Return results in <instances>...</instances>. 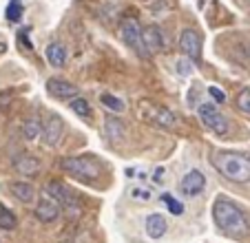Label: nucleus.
<instances>
[{
  "mask_svg": "<svg viewBox=\"0 0 250 243\" xmlns=\"http://www.w3.org/2000/svg\"><path fill=\"white\" fill-rule=\"evenodd\" d=\"M212 219L217 223L222 232L230 234V237H246L248 234V219L244 215V208L235 201L226 199V197H217L212 203Z\"/></svg>",
  "mask_w": 250,
  "mask_h": 243,
  "instance_id": "obj_1",
  "label": "nucleus"
},
{
  "mask_svg": "<svg viewBox=\"0 0 250 243\" xmlns=\"http://www.w3.org/2000/svg\"><path fill=\"white\" fill-rule=\"evenodd\" d=\"M212 166L230 182H250V155L246 153H217L212 157Z\"/></svg>",
  "mask_w": 250,
  "mask_h": 243,
  "instance_id": "obj_2",
  "label": "nucleus"
},
{
  "mask_svg": "<svg viewBox=\"0 0 250 243\" xmlns=\"http://www.w3.org/2000/svg\"><path fill=\"white\" fill-rule=\"evenodd\" d=\"M60 168L64 170V173L78 177V179H84V182H89V179H98L100 173H102V168H100V164H98V159L91 157V155L62 157L60 159Z\"/></svg>",
  "mask_w": 250,
  "mask_h": 243,
  "instance_id": "obj_3",
  "label": "nucleus"
},
{
  "mask_svg": "<svg viewBox=\"0 0 250 243\" xmlns=\"http://www.w3.org/2000/svg\"><path fill=\"white\" fill-rule=\"evenodd\" d=\"M44 195L51 197L56 203H60V208H62V210H66L69 215H76L78 217L82 212L80 197L71 190V188H66L62 182H58V179H51V182H47V186H44Z\"/></svg>",
  "mask_w": 250,
  "mask_h": 243,
  "instance_id": "obj_4",
  "label": "nucleus"
},
{
  "mask_svg": "<svg viewBox=\"0 0 250 243\" xmlns=\"http://www.w3.org/2000/svg\"><path fill=\"white\" fill-rule=\"evenodd\" d=\"M140 117L146 120L148 124L160 128H175L177 126V117H175L173 111H168L166 106H160V104L153 102H140Z\"/></svg>",
  "mask_w": 250,
  "mask_h": 243,
  "instance_id": "obj_5",
  "label": "nucleus"
},
{
  "mask_svg": "<svg viewBox=\"0 0 250 243\" xmlns=\"http://www.w3.org/2000/svg\"><path fill=\"white\" fill-rule=\"evenodd\" d=\"M197 113H199V120L204 122V126H206L208 131H212L219 137L228 135V120H226V115L217 108V104L204 102V104H199Z\"/></svg>",
  "mask_w": 250,
  "mask_h": 243,
  "instance_id": "obj_6",
  "label": "nucleus"
},
{
  "mask_svg": "<svg viewBox=\"0 0 250 243\" xmlns=\"http://www.w3.org/2000/svg\"><path fill=\"white\" fill-rule=\"evenodd\" d=\"M122 40H124L126 47H131L133 51L137 53V56H142V58L151 56L148 49H146V42H144V31H142L140 22H137L135 18H124V22H122Z\"/></svg>",
  "mask_w": 250,
  "mask_h": 243,
  "instance_id": "obj_7",
  "label": "nucleus"
},
{
  "mask_svg": "<svg viewBox=\"0 0 250 243\" xmlns=\"http://www.w3.org/2000/svg\"><path fill=\"white\" fill-rule=\"evenodd\" d=\"M180 49L186 53V58H188L190 62L199 64V60H202V38H199V33L195 31V29H184V31H182Z\"/></svg>",
  "mask_w": 250,
  "mask_h": 243,
  "instance_id": "obj_8",
  "label": "nucleus"
},
{
  "mask_svg": "<svg viewBox=\"0 0 250 243\" xmlns=\"http://www.w3.org/2000/svg\"><path fill=\"white\" fill-rule=\"evenodd\" d=\"M204 188H206V177H204L202 170H188V173L182 177L180 182V192L184 197H197L204 192Z\"/></svg>",
  "mask_w": 250,
  "mask_h": 243,
  "instance_id": "obj_9",
  "label": "nucleus"
},
{
  "mask_svg": "<svg viewBox=\"0 0 250 243\" xmlns=\"http://www.w3.org/2000/svg\"><path fill=\"white\" fill-rule=\"evenodd\" d=\"M47 93L53 95L56 100H73L78 98V86L71 84L69 80H62V78H51L47 82Z\"/></svg>",
  "mask_w": 250,
  "mask_h": 243,
  "instance_id": "obj_10",
  "label": "nucleus"
},
{
  "mask_svg": "<svg viewBox=\"0 0 250 243\" xmlns=\"http://www.w3.org/2000/svg\"><path fill=\"white\" fill-rule=\"evenodd\" d=\"M60 203H56V201L51 199V197H40V201L36 203V217H38V221H42V223H53V221L60 219Z\"/></svg>",
  "mask_w": 250,
  "mask_h": 243,
  "instance_id": "obj_11",
  "label": "nucleus"
},
{
  "mask_svg": "<svg viewBox=\"0 0 250 243\" xmlns=\"http://www.w3.org/2000/svg\"><path fill=\"white\" fill-rule=\"evenodd\" d=\"M14 168L18 175H24V177H36L40 173V162L33 155L29 153H20L14 157Z\"/></svg>",
  "mask_w": 250,
  "mask_h": 243,
  "instance_id": "obj_12",
  "label": "nucleus"
},
{
  "mask_svg": "<svg viewBox=\"0 0 250 243\" xmlns=\"http://www.w3.org/2000/svg\"><path fill=\"white\" fill-rule=\"evenodd\" d=\"M62 137V120L58 115H51L42 124V140L47 146H56Z\"/></svg>",
  "mask_w": 250,
  "mask_h": 243,
  "instance_id": "obj_13",
  "label": "nucleus"
},
{
  "mask_svg": "<svg viewBox=\"0 0 250 243\" xmlns=\"http://www.w3.org/2000/svg\"><path fill=\"white\" fill-rule=\"evenodd\" d=\"M144 42H146L148 53H160L164 49V36H162V29L157 24H148L144 29Z\"/></svg>",
  "mask_w": 250,
  "mask_h": 243,
  "instance_id": "obj_14",
  "label": "nucleus"
},
{
  "mask_svg": "<svg viewBox=\"0 0 250 243\" xmlns=\"http://www.w3.org/2000/svg\"><path fill=\"white\" fill-rule=\"evenodd\" d=\"M9 190L20 203H31V201L36 199V188H33L29 182H11Z\"/></svg>",
  "mask_w": 250,
  "mask_h": 243,
  "instance_id": "obj_15",
  "label": "nucleus"
},
{
  "mask_svg": "<svg viewBox=\"0 0 250 243\" xmlns=\"http://www.w3.org/2000/svg\"><path fill=\"white\" fill-rule=\"evenodd\" d=\"M104 133H106V140L111 144H118V142L124 140V124L113 115H106L104 120Z\"/></svg>",
  "mask_w": 250,
  "mask_h": 243,
  "instance_id": "obj_16",
  "label": "nucleus"
},
{
  "mask_svg": "<svg viewBox=\"0 0 250 243\" xmlns=\"http://www.w3.org/2000/svg\"><path fill=\"white\" fill-rule=\"evenodd\" d=\"M144 228H146V234L151 239H162L166 234V230H168V223H166V219L162 215H148Z\"/></svg>",
  "mask_w": 250,
  "mask_h": 243,
  "instance_id": "obj_17",
  "label": "nucleus"
},
{
  "mask_svg": "<svg viewBox=\"0 0 250 243\" xmlns=\"http://www.w3.org/2000/svg\"><path fill=\"white\" fill-rule=\"evenodd\" d=\"M47 62L51 66H64L66 62V49L60 42H51L47 47Z\"/></svg>",
  "mask_w": 250,
  "mask_h": 243,
  "instance_id": "obj_18",
  "label": "nucleus"
},
{
  "mask_svg": "<svg viewBox=\"0 0 250 243\" xmlns=\"http://www.w3.org/2000/svg\"><path fill=\"white\" fill-rule=\"evenodd\" d=\"M22 135L27 142H36L38 137H42V124L38 122V117H27V120H24Z\"/></svg>",
  "mask_w": 250,
  "mask_h": 243,
  "instance_id": "obj_19",
  "label": "nucleus"
},
{
  "mask_svg": "<svg viewBox=\"0 0 250 243\" xmlns=\"http://www.w3.org/2000/svg\"><path fill=\"white\" fill-rule=\"evenodd\" d=\"M100 102H102V106L106 108V111H111V113H122L124 108H126L124 100L115 98V95H111V93H102L100 95Z\"/></svg>",
  "mask_w": 250,
  "mask_h": 243,
  "instance_id": "obj_20",
  "label": "nucleus"
},
{
  "mask_svg": "<svg viewBox=\"0 0 250 243\" xmlns=\"http://www.w3.org/2000/svg\"><path fill=\"white\" fill-rule=\"evenodd\" d=\"M16 223H18L16 215L9 210V208H5L2 203H0V228L2 230H14Z\"/></svg>",
  "mask_w": 250,
  "mask_h": 243,
  "instance_id": "obj_21",
  "label": "nucleus"
},
{
  "mask_svg": "<svg viewBox=\"0 0 250 243\" xmlns=\"http://www.w3.org/2000/svg\"><path fill=\"white\" fill-rule=\"evenodd\" d=\"M69 106H71V111L76 113V115H80V117H91V115H93L89 102H86V100H82V98H73Z\"/></svg>",
  "mask_w": 250,
  "mask_h": 243,
  "instance_id": "obj_22",
  "label": "nucleus"
},
{
  "mask_svg": "<svg viewBox=\"0 0 250 243\" xmlns=\"http://www.w3.org/2000/svg\"><path fill=\"white\" fill-rule=\"evenodd\" d=\"M162 203L168 208L170 215H175V217L184 215V203H182V201H177L173 195H162Z\"/></svg>",
  "mask_w": 250,
  "mask_h": 243,
  "instance_id": "obj_23",
  "label": "nucleus"
},
{
  "mask_svg": "<svg viewBox=\"0 0 250 243\" xmlns=\"http://www.w3.org/2000/svg\"><path fill=\"white\" fill-rule=\"evenodd\" d=\"M5 16L9 22H18V20L22 18V0H9Z\"/></svg>",
  "mask_w": 250,
  "mask_h": 243,
  "instance_id": "obj_24",
  "label": "nucleus"
},
{
  "mask_svg": "<svg viewBox=\"0 0 250 243\" xmlns=\"http://www.w3.org/2000/svg\"><path fill=\"white\" fill-rule=\"evenodd\" d=\"M235 104H237V108H239L241 113H246V115H250V89L239 91V95H237Z\"/></svg>",
  "mask_w": 250,
  "mask_h": 243,
  "instance_id": "obj_25",
  "label": "nucleus"
},
{
  "mask_svg": "<svg viewBox=\"0 0 250 243\" xmlns=\"http://www.w3.org/2000/svg\"><path fill=\"white\" fill-rule=\"evenodd\" d=\"M131 199H135V201H142V203H146V201H151L153 199V192L148 190V188H142V186H135V188H131Z\"/></svg>",
  "mask_w": 250,
  "mask_h": 243,
  "instance_id": "obj_26",
  "label": "nucleus"
},
{
  "mask_svg": "<svg viewBox=\"0 0 250 243\" xmlns=\"http://www.w3.org/2000/svg\"><path fill=\"white\" fill-rule=\"evenodd\" d=\"M175 69H177V73L180 75H190V71H193V62L190 60H177L175 62Z\"/></svg>",
  "mask_w": 250,
  "mask_h": 243,
  "instance_id": "obj_27",
  "label": "nucleus"
},
{
  "mask_svg": "<svg viewBox=\"0 0 250 243\" xmlns=\"http://www.w3.org/2000/svg\"><path fill=\"white\" fill-rule=\"evenodd\" d=\"M208 93H210V98L215 100V102H217V104H222L224 100H226V95H224L222 91L217 89V86H208Z\"/></svg>",
  "mask_w": 250,
  "mask_h": 243,
  "instance_id": "obj_28",
  "label": "nucleus"
},
{
  "mask_svg": "<svg viewBox=\"0 0 250 243\" xmlns=\"http://www.w3.org/2000/svg\"><path fill=\"white\" fill-rule=\"evenodd\" d=\"M164 175H166V170L164 168H155V173H153V182H155V183H162V182H164Z\"/></svg>",
  "mask_w": 250,
  "mask_h": 243,
  "instance_id": "obj_29",
  "label": "nucleus"
},
{
  "mask_svg": "<svg viewBox=\"0 0 250 243\" xmlns=\"http://www.w3.org/2000/svg\"><path fill=\"white\" fill-rule=\"evenodd\" d=\"M27 33H29V31H27V29H22V31H20V36H18V38H20V42H22V44H24V47H27V49H31V42H29V38H27Z\"/></svg>",
  "mask_w": 250,
  "mask_h": 243,
  "instance_id": "obj_30",
  "label": "nucleus"
},
{
  "mask_svg": "<svg viewBox=\"0 0 250 243\" xmlns=\"http://www.w3.org/2000/svg\"><path fill=\"white\" fill-rule=\"evenodd\" d=\"M5 49H7V47H5V42H0V53L5 51Z\"/></svg>",
  "mask_w": 250,
  "mask_h": 243,
  "instance_id": "obj_31",
  "label": "nucleus"
}]
</instances>
